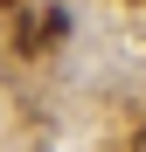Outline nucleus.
Segmentation results:
<instances>
[{"label": "nucleus", "instance_id": "obj_1", "mask_svg": "<svg viewBox=\"0 0 146 152\" xmlns=\"http://www.w3.org/2000/svg\"><path fill=\"white\" fill-rule=\"evenodd\" d=\"M63 35H70V14H63V7H42V14H28V21L14 28V48H28V56H35V48L63 42Z\"/></svg>", "mask_w": 146, "mask_h": 152}, {"label": "nucleus", "instance_id": "obj_2", "mask_svg": "<svg viewBox=\"0 0 146 152\" xmlns=\"http://www.w3.org/2000/svg\"><path fill=\"white\" fill-rule=\"evenodd\" d=\"M0 7H28V0H0Z\"/></svg>", "mask_w": 146, "mask_h": 152}]
</instances>
